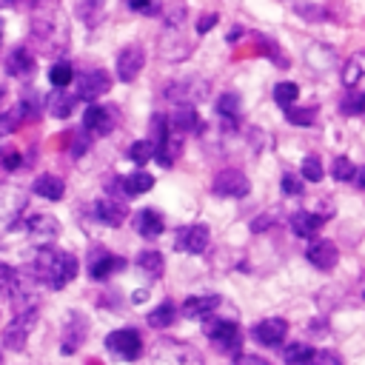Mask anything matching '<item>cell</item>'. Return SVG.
I'll use <instances>...</instances> for the list:
<instances>
[{"mask_svg":"<svg viewBox=\"0 0 365 365\" xmlns=\"http://www.w3.org/2000/svg\"><path fill=\"white\" fill-rule=\"evenodd\" d=\"M17 288H20V277H17V271H14L11 265L0 262V294H14Z\"/></svg>","mask_w":365,"mask_h":365,"instance_id":"d590c367","label":"cell"},{"mask_svg":"<svg viewBox=\"0 0 365 365\" xmlns=\"http://www.w3.org/2000/svg\"><path fill=\"white\" fill-rule=\"evenodd\" d=\"M331 174H334V180H339V182H348V180H354L356 168H354V163H351L348 157H336V160L331 163Z\"/></svg>","mask_w":365,"mask_h":365,"instance_id":"74e56055","label":"cell"},{"mask_svg":"<svg viewBox=\"0 0 365 365\" xmlns=\"http://www.w3.org/2000/svg\"><path fill=\"white\" fill-rule=\"evenodd\" d=\"M114 123H117V114L108 106H88L83 114V128L91 137H106L114 128Z\"/></svg>","mask_w":365,"mask_h":365,"instance_id":"8fae6325","label":"cell"},{"mask_svg":"<svg viewBox=\"0 0 365 365\" xmlns=\"http://www.w3.org/2000/svg\"><path fill=\"white\" fill-rule=\"evenodd\" d=\"M214 23H217V14H214V11H211V14H202V17H200V23H197V31H200V34H205V31H211V29H214Z\"/></svg>","mask_w":365,"mask_h":365,"instance_id":"f907efd6","label":"cell"},{"mask_svg":"<svg viewBox=\"0 0 365 365\" xmlns=\"http://www.w3.org/2000/svg\"><path fill=\"white\" fill-rule=\"evenodd\" d=\"M137 268L145 274V277H151V279H157L160 274H163V268H165V262H163V257L157 254V251H143L140 257H137Z\"/></svg>","mask_w":365,"mask_h":365,"instance_id":"f1b7e54d","label":"cell"},{"mask_svg":"<svg viewBox=\"0 0 365 365\" xmlns=\"http://www.w3.org/2000/svg\"><path fill=\"white\" fill-rule=\"evenodd\" d=\"M6 68H9V74H14V77H31V71H34V57H31V51L29 48H14L11 54H9V60H6Z\"/></svg>","mask_w":365,"mask_h":365,"instance_id":"603a6c76","label":"cell"},{"mask_svg":"<svg viewBox=\"0 0 365 365\" xmlns=\"http://www.w3.org/2000/svg\"><path fill=\"white\" fill-rule=\"evenodd\" d=\"M128 9L131 11H140V14H154L157 11L154 0H128Z\"/></svg>","mask_w":365,"mask_h":365,"instance_id":"c3c4849f","label":"cell"},{"mask_svg":"<svg viewBox=\"0 0 365 365\" xmlns=\"http://www.w3.org/2000/svg\"><path fill=\"white\" fill-rule=\"evenodd\" d=\"M26 231H29V237L34 240V242H51V240H57V234H60V222L51 217V214H37V217H29L26 220Z\"/></svg>","mask_w":365,"mask_h":365,"instance_id":"9a60e30c","label":"cell"},{"mask_svg":"<svg viewBox=\"0 0 365 365\" xmlns=\"http://www.w3.org/2000/svg\"><path fill=\"white\" fill-rule=\"evenodd\" d=\"M0 163H3V168H9V171H14L20 163H23V157L17 154V151H6L3 157H0Z\"/></svg>","mask_w":365,"mask_h":365,"instance_id":"681fc988","label":"cell"},{"mask_svg":"<svg viewBox=\"0 0 365 365\" xmlns=\"http://www.w3.org/2000/svg\"><path fill=\"white\" fill-rule=\"evenodd\" d=\"M0 40H3V34H0Z\"/></svg>","mask_w":365,"mask_h":365,"instance_id":"6f0895ef","label":"cell"},{"mask_svg":"<svg viewBox=\"0 0 365 365\" xmlns=\"http://www.w3.org/2000/svg\"><path fill=\"white\" fill-rule=\"evenodd\" d=\"M123 265H125V259H120V257H114V254H108L103 248H97L94 254H88V277L91 279H108Z\"/></svg>","mask_w":365,"mask_h":365,"instance_id":"5bb4252c","label":"cell"},{"mask_svg":"<svg viewBox=\"0 0 365 365\" xmlns=\"http://www.w3.org/2000/svg\"><path fill=\"white\" fill-rule=\"evenodd\" d=\"M208 91V83L200 80V77H185V80H177V83H168L165 86V100H171L174 106H191L197 100H202Z\"/></svg>","mask_w":365,"mask_h":365,"instance_id":"52a82bcc","label":"cell"},{"mask_svg":"<svg viewBox=\"0 0 365 365\" xmlns=\"http://www.w3.org/2000/svg\"><path fill=\"white\" fill-rule=\"evenodd\" d=\"M297 14L299 17H311V20H322L325 17V11L319 6H314V3H308V6L305 3H297Z\"/></svg>","mask_w":365,"mask_h":365,"instance_id":"bcb514c9","label":"cell"},{"mask_svg":"<svg viewBox=\"0 0 365 365\" xmlns=\"http://www.w3.org/2000/svg\"><path fill=\"white\" fill-rule=\"evenodd\" d=\"M217 111H220V117H225V120H237V114H240V97L234 94V91H228V94H222L220 100H217Z\"/></svg>","mask_w":365,"mask_h":365,"instance_id":"836d02e7","label":"cell"},{"mask_svg":"<svg viewBox=\"0 0 365 365\" xmlns=\"http://www.w3.org/2000/svg\"><path fill=\"white\" fill-rule=\"evenodd\" d=\"M20 120H23L20 111H6V114H0V137H6L9 131H14Z\"/></svg>","mask_w":365,"mask_h":365,"instance_id":"ee69618b","label":"cell"},{"mask_svg":"<svg viewBox=\"0 0 365 365\" xmlns=\"http://www.w3.org/2000/svg\"><path fill=\"white\" fill-rule=\"evenodd\" d=\"M94 217L103 222V225H111L117 228L123 220H125V205L114 197H106V200H97L94 202Z\"/></svg>","mask_w":365,"mask_h":365,"instance_id":"d6986e66","label":"cell"},{"mask_svg":"<svg viewBox=\"0 0 365 365\" xmlns=\"http://www.w3.org/2000/svg\"><path fill=\"white\" fill-rule=\"evenodd\" d=\"M106 348H108V354H114L117 359L131 362V359H137V356L143 354V336H140L134 328H117V331H111V334L106 336Z\"/></svg>","mask_w":365,"mask_h":365,"instance_id":"5b68a950","label":"cell"},{"mask_svg":"<svg viewBox=\"0 0 365 365\" xmlns=\"http://www.w3.org/2000/svg\"><path fill=\"white\" fill-rule=\"evenodd\" d=\"M74 103H77V94L54 91V94H48V100H46V108H48V114H51V117H57V120H66V117L74 111Z\"/></svg>","mask_w":365,"mask_h":365,"instance_id":"cb8c5ba5","label":"cell"},{"mask_svg":"<svg viewBox=\"0 0 365 365\" xmlns=\"http://www.w3.org/2000/svg\"><path fill=\"white\" fill-rule=\"evenodd\" d=\"M285 334H288V322L279 319V317H271V319H262V322L254 325V339L259 345H268V348L279 345L285 339Z\"/></svg>","mask_w":365,"mask_h":365,"instance_id":"e0dca14e","label":"cell"},{"mask_svg":"<svg viewBox=\"0 0 365 365\" xmlns=\"http://www.w3.org/2000/svg\"><path fill=\"white\" fill-rule=\"evenodd\" d=\"M314 108H294V106H288L285 108V117H288V123H294V125H311L314 123Z\"/></svg>","mask_w":365,"mask_h":365,"instance_id":"f35d334b","label":"cell"},{"mask_svg":"<svg viewBox=\"0 0 365 365\" xmlns=\"http://www.w3.org/2000/svg\"><path fill=\"white\" fill-rule=\"evenodd\" d=\"M282 194H302V182H299V177H294V174H282Z\"/></svg>","mask_w":365,"mask_h":365,"instance_id":"7dc6e473","label":"cell"},{"mask_svg":"<svg viewBox=\"0 0 365 365\" xmlns=\"http://www.w3.org/2000/svg\"><path fill=\"white\" fill-rule=\"evenodd\" d=\"M220 305V297L217 294H208V297H188L182 302V317L188 319H205L211 311H217Z\"/></svg>","mask_w":365,"mask_h":365,"instance_id":"44dd1931","label":"cell"},{"mask_svg":"<svg viewBox=\"0 0 365 365\" xmlns=\"http://www.w3.org/2000/svg\"><path fill=\"white\" fill-rule=\"evenodd\" d=\"M88 143H91L88 137H83V134H77V143H74V154H83V148H86Z\"/></svg>","mask_w":365,"mask_h":365,"instance_id":"f5cc1de1","label":"cell"},{"mask_svg":"<svg viewBox=\"0 0 365 365\" xmlns=\"http://www.w3.org/2000/svg\"><path fill=\"white\" fill-rule=\"evenodd\" d=\"M234 365H268L265 359H259V356H248V354H242V356H237V362Z\"/></svg>","mask_w":365,"mask_h":365,"instance_id":"816d5d0a","label":"cell"},{"mask_svg":"<svg viewBox=\"0 0 365 365\" xmlns=\"http://www.w3.org/2000/svg\"><path fill=\"white\" fill-rule=\"evenodd\" d=\"M302 177L308 180V182H319L322 180V163H319V157H305L302 160Z\"/></svg>","mask_w":365,"mask_h":365,"instance_id":"ab89813d","label":"cell"},{"mask_svg":"<svg viewBox=\"0 0 365 365\" xmlns=\"http://www.w3.org/2000/svg\"><path fill=\"white\" fill-rule=\"evenodd\" d=\"M354 60H356V66H359V68H362V74H365V51H356V54H354Z\"/></svg>","mask_w":365,"mask_h":365,"instance_id":"db71d44e","label":"cell"},{"mask_svg":"<svg viewBox=\"0 0 365 365\" xmlns=\"http://www.w3.org/2000/svg\"><path fill=\"white\" fill-rule=\"evenodd\" d=\"M17 111H20L23 120H37L40 117V97L34 91H26L23 100H20V106H17Z\"/></svg>","mask_w":365,"mask_h":365,"instance_id":"e575fe53","label":"cell"},{"mask_svg":"<svg viewBox=\"0 0 365 365\" xmlns=\"http://www.w3.org/2000/svg\"><path fill=\"white\" fill-rule=\"evenodd\" d=\"M120 180H123V194H125V197L145 194V191H151V185H154V177H151L148 171H134V174H125V177H120Z\"/></svg>","mask_w":365,"mask_h":365,"instance_id":"484cf974","label":"cell"},{"mask_svg":"<svg viewBox=\"0 0 365 365\" xmlns=\"http://www.w3.org/2000/svg\"><path fill=\"white\" fill-rule=\"evenodd\" d=\"M314 365H342V356L336 351H317L314 354Z\"/></svg>","mask_w":365,"mask_h":365,"instance_id":"f6af8a7d","label":"cell"},{"mask_svg":"<svg viewBox=\"0 0 365 365\" xmlns=\"http://www.w3.org/2000/svg\"><path fill=\"white\" fill-rule=\"evenodd\" d=\"M128 157H131L137 165H145V163L154 157V145H151V140H137V143L128 148Z\"/></svg>","mask_w":365,"mask_h":365,"instance_id":"8d00e7d4","label":"cell"},{"mask_svg":"<svg viewBox=\"0 0 365 365\" xmlns=\"http://www.w3.org/2000/svg\"><path fill=\"white\" fill-rule=\"evenodd\" d=\"M34 274L46 288L60 291L77 277V259L71 254H66V251L43 245L37 251V257H34Z\"/></svg>","mask_w":365,"mask_h":365,"instance_id":"7a4b0ae2","label":"cell"},{"mask_svg":"<svg viewBox=\"0 0 365 365\" xmlns=\"http://www.w3.org/2000/svg\"><path fill=\"white\" fill-rule=\"evenodd\" d=\"M297 97H299V86H297V83L285 80V83H277V86H274V103H277V106H282V108L294 106V103H297Z\"/></svg>","mask_w":365,"mask_h":365,"instance_id":"f546056e","label":"cell"},{"mask_svg":"<svg viewBox=\"0 0 365 365\" xmlns=\"http://www.w3.org/2000/svg\"><path fill=\"white\" fill-rule=\"evenodd\" d=\"M248 188H251L248 177L240 168H222V171H217V177L211 182V191L217 197H245Z\"/></svg>","mask_w":365,"mask_h":365,"instance_id":"ba28073f","label":"cell"},{"mask_svg":"<svg viewBox=\"0 0 365 365\" xmlns=\"http://www.w3.org/2000/svg\"><path fill=\"white\" fill-rule=\"evenodd\" d=\"M34 322H37V308H23V311H17L14 319H11V322L6 325V331H3V342H6L11 351H20V348L26 345V339H29Z\"/></svg>","mask_w":365,"mask_h":365,"instance_id":"8992f818","label":"cell"},{"mask_svg":"<svg viewBox=\"0 0 365 365\" xmlns=\"http://www.w3.org/2000/svg\"><path fill=\"white\" fill-rule=\"evenodd\" d=\"M342 111H348V114H362V117H365V91L351 94V97L342 103Z\"/></svg>","mask_w":365,"mask_h":365,"instance_id":"7bdbcfd3","label":"cell"},{"mask_svg":"<svg viewBox=\"0 0 365 365\" xmlns=\"http://www.w3.org/2000/svg\"><path fill=\"white\" fill-rule=\"evenodd\" d=\"M134 228H137V234H140V237L154 240V237H160V234H163L165 222H163L160 211H154V208H143V211H137V217H134Z\"/></svg>","mask_w":365,"mask_h":365,"instance_id":"ffe728a7","label":"cell"},{"mask_svg":"<svg viewBox=\"0 0 365 365\" xmlns=\"http://www.w3.org/2000/svg\"><path fill=\"white\" fill-rule=\"evenodd\" d=\"M202 331H205V336L217 345V351H222V354H237V351H240V328H237V322L205 317Z\"/></svg>","mask_w":365,"mask_h":365,"instance_id":"277c9868","label":"cell"},{"mask_svg":"<svg viewBox=\"0 0 365 365\" xmlns=\"http://www.w3.org/2000/svg\"><path fill=\"white\" fill-rule=\"evenodd\" d=\"M48 80H51L54 88H66V86L74 80V68H71V63H66V60L54 63V66L48 68Z\"/></svg>","mask_w":365,"mask_h":365,"instance_id":"4dcf8cb0","label":"cell"},{"mask_svg":"<svg viewBox=\"0 0 365 365\" xmlns=\"http://www.w3.org/2000/svg\"><path fill=\"white\" fill-rule=\"evenodd\" d=\"M322 222H325V217H319V214L297 211V214L291 217V231H294L297 237H314V234L322 228Z\"/></svg>","mask_w":365,"mask_h":365,"instance_id":"7402d4cb","label":"cell"},{"mask_svg":"<svg viewBox=\"0 0 365 365\" xmlns=\"http://www.w3.org/2000/svg\"><path fill=\"white\" fill-rule=\"evenodd\" d=\"M356 182H359V188H365V165L356 171Z\"/></svg>","mask_w":365,"mask_h":365,"instance_id":"11a10c76","label":"cell"},{"mask_svg":"<svg viewBox=\"0 0 365 365\" xmlns=\"http://www.w3.org/2000/svg\"><path fill=\"white\" fill-rule=\"evenodd\" d=\"M143 66H145V51H143L140 43H131V46H125V48L117 54V77H120L123 83L137 80V74L143 71Z\"/></svg>","mask_w":365,"mask_h":365,"instance_id":"30bf717a","label":"cell"},{"mask_svg":"<svg viewBox=\"0 0 365 365\" xmlns=\"http://www.w3.org/2000/svg\"><path fill=\"white\" fill-rule=\"evenodd\" d=\"M160 51H163V57L171 60V63H177V60H182V57L191 54V46H188V40H185V34H182V26H163Z\"/></svg>","mask_w":365,"mask_h":365,"instance_id":"9c48e42d","label":"cell"},{"mask_svg":"<svg viewBox=\"0 0 365 365\" xmlns=\"http://www.w3.org/2000/svg\"><path fill=\"white\" fill-rule=\"evenodd\" d=\"M174 317H177L174 302H160V305L148 314V325H154V328H165V325L174 322Z\"/></svg>","mask_w":365,"mask_h":365,"instance_id":"1f68e13d","label":"cell"},{"mask_svg":"<svg viewBox=\"0 0 365 365\" xmlns=\"http://www.w3.org/2000/svg\"><path fill=\"white\" fill-rule=\"evenodd\" d=\"M103 9H106V0H80V17H83L88 26H97V23H100Z\"/></svg>","mask_w":365,"mask_h":365,"instance_id":"d6a6232c","label":"cell"},{"mask_svg":"<svg viewBox=\"0 0 365 365\" xmlns=\"http://www.w3.org/2000/svg\"><path fill=\"white\" fill-rule=\"evenodd\" d=\"M208 240H211L208 225L194 222V225L180 228V234H177V242H174V245H177L180 251H185V254H202V251H205V245H208Z\"/></svg>","mask_w":365,"mask_h":365,"instance_id":"7c38bea8","label":"cell"},{"mask_svg":"<svg viewBox=\"0 0 365 365\" xmlns=\"http://www.w3.org/2000/svg\"><path fill=\"white\" fill-rule=\"evenodd\" d=\"M305 257H308V262H311L314 268L331 271V268L336 265V259H339V251H336V245H334L331 240H317V242L308 245Z\"/></svg>","mask_w":365,"mask_h":365,"instance_id":"2e32d148","label":"cell"},{"mask_svg":"<svg viewBox=\"0 0 365 365\" xmlns=\"http://www.w3.org/2000/svg\"><path fill=\"white\" fill-rule=\"evenodd\" d=\"M359 77H362V68L356 66V60L351 57L348 63H345V68H342V83L348 86V88H354L356 83H359Z\"/></svg>","mask_w":365,"mask_h":365,"instance_id":"b9f144b4","label":"cell"},{"mask_svg":"<svg viewBox=\"0 0 365 365\" xmlns=\"http://www.w3.org/2000/svg\"><path fill=\"white\" fill-rule=\"evenodd\" d=\"M83 336H86V319H83V314H77V311H71L68 317H66V328H63V354H74L77 348H80V342H83Z\"/></svg>","mask_w":365,"mask_h":365,"instance_id":"ac0fdd59","label":"cell"},{"mask_svg":"<svg viewBox=\"0 0 365 365\" xmlns=\"http://www.w3.org/2000/svg\"><path fill=\"white\" fill-rule=\"evenodd\" d=\"M314 354H317V351H314L311 345L294 342V345L285 348L282 359H285V365H314Z\"/></svg>","mask_w":365,"mask_h":365,"instance_id":"83f0119b","label":"cell"},{"mask_svg":"<svg viewBox=\"0 0 365 365\" xmlns=\"http://www.w3.org/2000/svg\"><path fill=\"white\" fill-rule=\"evenodd\" d=\"M151 359H154V365H202V356H200L191 345L174 342V339L157 342Z\"/></svg>","mask_w":365,"mask_h":365,"instance_id":"3957f363","label":"cell"},{"mask_svg":"<svg viewBox=\"0 0 365 365\" xmlns=\"http://www.w3.org/2000/svg\"><path fill=\"white\" fill-rule=\"evenodd\" d=\"M31 43L46 54H60L68 46V26L54 0H40L31 17Z\"/></svg>","mask_w":365,"mask_h":365,"instance_id":"6da1fadb","label":"cell"},{"mask_svg":"<svg viewBox=\"0 0 365 365\" xmlns=\"http://www.w3.org/2000/svg\"><path fill=\"white\" fill-rule=\"evenodd\" d=\"M111 88V77L103 68H91L77 80V97L80 100H97Z\"/></svg>","mask_w":365,"mask_h":365,"instance_id":"4fadbf2b","label":"cell"},{"mask_svg":"<svg viewBox=\"0 0 365 365\" xmlns=\"http://www.w3.org/2000/svg\"><path fill=\"white\" fill-rule=\"evenodd\" d=\"M168 125H171L174 131L185 134V131H194V128H200V117H197L194 106H177L174 117H168Z\"/></svg>","mask_w":365,"mask_h":365,"instance_id":"d4e9b609","label":"cell"},{"mask_svg":"<svg viewBox=\"0 0 365 365\" xmlns=\"http://www.w3.org/2000/svg\"><path fill=\"white\" fill-rule=\"evenodd\" d=\"M3 97H6V88H3V86H0V103H3Z\"/></svg>","mask_w":365,"mask_h":365,"instance_id":"9f6ffc18","label":"cell"},{"mask_svg":"<svg viewBox=\"0 0 365 365\" xmlns=\"http://www.w3.org/2000/svg\"><path fill=\"white\" fill-rule=\"evenodd\" d=\"M185 23V6L182 3H174L163 11V26H182Z\"/></svg>","mask_w":365,"mask_h":365,"instance_id":"60d3db41","label":"cell"},{"mask_svg":"<svg viewBox=\"0 0 365 365\" xmlns=\"http://www.w3.org/2000/svg\"><path fill=\"white\" fill-rule=\"evenodd\" d=\"M63 191H66V185H63V180L54 177V174H43V177L34 180V194H40V197H46V200H60Z\"/></svg>","mask_w":365,"mask_h":365,"instance_id":"4316f807","label":"cell"}]
</instances>
